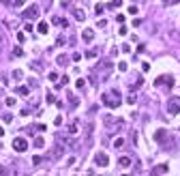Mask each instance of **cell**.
<instances>
[{
	"instance_id": "cell-14",
	"label": "cell",
	"mask_w": 180,
	"mask_h": 176,
	"mask_svg": "<svg viewBox=\"0 0 180 176\" xmlns=\"http://www.w3.org/2000/svg\"><path fill=\"white\" fill-rule=\"evenodd\" d=\"M37 30H39L41 35H47V30H50V26H47L45 21H39V26H37Z\"/></svg>"
},
{
	"instance_id": "cell-4",
	"label": "cell",
	"mask_w": 180,
	"mask_h": 176,
	"mask_svg": "<svg viewBox=\"0 0 180 176\" xmlns=\"http://www.w3.org/2000/svg\"><path fill=\"white\" fill-rule=\"evenodd\" d=\"M39 13H41L39 7H34V4H32V7H28V9L24 11V19L32 21V19H37V17H39Z\"/></svg>"
},
{
	"instance_id": "cell-27",
	"label": "cell",
	"mask_w": 180,
	"mask_h": 176,
	"mask_svg": "<svg viewBox=\"0 0 180 176\" xmlns=\"http://www.w3.org/2000/svg\"><path fill=\"white\" fill-rule=\"evenodd\" d=\"M13 78H24V73H21L19 69H15V71H13Z\"/></svg>"
},
{
	"instance_id": "cell-33",
	"label": "cell",
	"mask_w": 180,
	"mask_h": 176,
	"mask_svg": "<svg viewBox=\"0 0 180 176\" xmlns=\"http://www.w3.org/2000/svg\"><path fill=\"white\" fill-rule=\"evenodd\" d=\"M64 41H67V39H64V37H62V35H58V41H56V43H58V45H64Z\"/></svg>"
},
{
	"instance_id": "cell-6",
	"label": "cell",
	"mask_w": 180,
	"mask_h": 176,
	"mask_svg": "<svg viewBox=\"0 0 180 176\" xmlns=\"http://www.w3.org/2000/svg\"><path fill=\"white\" fill-rule=\"evenodd\" d=\"M163 84H165L167 88H172V86H174V78H172V75H165V78H163V75H159V78L154 80V86L159 88V86H163Z\"/></svg>"
},
{
	"instance_id": "cell-28",
	"label": "cell",
	"mask_w": 180,
	"mask_h": 176,
	"mask_svg": "<svg viewBox=\"0 0 180 176\" xmlns=\"http://www.w3.org/2000/svg\"><path fill=\"white\" fill-rule=\"evenodd\" d=\"M58 26H62V28H67V26H69V21H67V19H58Z\"/></svg>"
},
{
	"instance_id": "cell-36",
	"label": "cell",
	"mask_w": 180,
	"mask_h": 176,
	"mask_svg": "<svg viewBox=\"0 0 180 176\" xmlns=\"http://www.w3.org/2000/svg\"><path fill=\"white\" fill-rule=\"evenodd\" d=\"M34 129H37V131H47L45 125H34Z\"/></svg>"
},
{
	"instance_id": "cell-9",
	"label": "cell",
	"mask_w": 180,
	"mask_h": 176,
	"mask_svg": "<svg viewBox=\"0 0 180 176\" xmlns=\"http://www.w3.org/2000/svg\"><path fill=\"white\" fill-rule=\"evenodd\" d=\"M105 125L112 129V133H116L118 129H122V125H124V123H122V120H112L110 116H105Z\"/></svg>"
},
{
	"instance_id": "cell-34",
	"label": "cell",
	"mask_w": 180,
	"mask_h": 176,
	"mask_svg": "<svg viewBox=\"0 0 180 176\" xmlns=\"http://www.w3.org/2000/svg\"><path fill=\"white\" fill-rule=\"evenodd\" d=\"M2 120H4V123H11V120H13V116H11V114H4Z\"/></svg>"
},
{
	"instance_id": "cell-42",
	"label": "cell",
	"mask_w": 180,
	"mask_h": 176,
	"mask_svg": "<svg viewBox=\"0 0 180 176\" xmlns=\"http://www.w3.org/2000/svg\"><path fill=\"white\" fill-rule=\"evenodd\" d=\"M2 135H4V129H2V127H0V137H2Z\"/></svg>"
},
{
	"instance_id": "cell-35",
	"label": "cell",
	"mask_w": 180,
	"mask_h": 176,
	"mask_svg": "<svg viewBox=\"0 0 180 176\" xmlns=\"http://www.w3.org/2000/svg\"><path fill=\"white\" fill-rule=\"evenodd\" d=\"M73 60H75V62H79V60H81V54L75 52V54H73Z\"/></svg>"
},
{
	"instance_id": "cell-2",
	"label": "cell",
	"mask_w": 180,
	"mask_h": 176,
	"mask_svg": "<svg viewBox=\"0 0 180 176\" xmlns=\"http://www.w3.org/2000/svg\"><path fill=\"white\" fill-rule=\"evenodd\" d=\"M118 97V90H112V95H103V105H107V107H118L120 105V99Z\"/></svg>"
},
{
	"instance_id": "cell-13",
	"label": "cell",
	"mask_w": 180,
	"mask_h": 176,
	"mask_svg": "<svg viewBox=\"0 0 180 176\" xmlns=\"http://www.w3.org/2000/svg\"><path fill=\"white\" fill-rule=\"evenodd\" d=\"M118 166L120 168H129L131 166V157H120L118 159Z\"/></svg>"
},
{
	"instance_id": "cell-11",
	"label": "cell",
	"mask_w": 180,
	"mask_h": 176,
	"mask_svg": "<svg viewBox=\"0 0 180 176\" xmlns=\"http://www.w3.org/2000/svg\"><path fill=\"white\" fill-rule=\"evenodd\" d=\"M15 92L21 95V97H28V95H30V88H28V86H17V90H15Z\"/></svg>"
},
{
	"instance_id": "cell-16",
	"label": "cell",
	"mask_w": 180,
	"mask_h": 176,
	"mask_svg": "<svg viewBox=\"0 0 180 176\" xmlns=\"http://www.w3.org/2000/svg\"><path fill=\"white\" fill-rule=\"evenodd\" d=\"M43 144H45V142H43V137L39 135V137H34V148H43Z\"/></svg>"
},
{
	"instance_id": "cell-40",
	"label": "cell",
	"mask_w": 180,
	"mask_h": 176,
	"mask_svg": "<svg viewBox=\"0 0 180 176\" xmlns=\"http://www.w3.org/2000/svg\"><path fill=\"white\" fill-rule=\"evenodd\" d=\"M176 2H180V0H163V4H176Z\"/></svg>"
},
{
	"instance_id": "cell-10",
	"label": "cell",
	"mask_w": 180,
	"mask_h": 176,
	"mask_svg": "<svg viewBox=\"0 0 180 176\" xmlns=\"http://www.w3.org/2000/svg\"><path fill=\"white\" fill-rule=\"evenodd\" d=\"M167 170H170V168H167L165 163H163V166H157V168H152V170H150V174H167Z\"/></svg>"
},
{
	"instance_id": "cell-26",
	"label": "cell",
	"mask_w": 180,
	"mask_h": 176,
	"mask_svg": "<svg viewBox=\"0 0 180 176\" xmlns=\"http://www.w3.org/2000/svg\"><path fill=\"white\" fill-rule=\"evenodd\" d=\"M21 54H24V49H21V47H15L13 49V56H21Z\"/></svg>"
},
{
	"instance_id": "cell-18",
	"label": "cell",
	"mask_w": 180,
	"mask_h": 176,
	"mask_svg": "<svg viewBox=\"0 0 180 176\" xmlns=\"http://www.w3.org/2000/svg\"><path fill=\"white\" fill-rule=\"evenodd\" d=\"M114 146H116V148H122V146H124V140H122V137H116V140H114Z\"/></svg>"
},
{
	"instance_id": "cell-37",
	"label": "cell",
	"mask_w": 180,
	"mask_h": 176,
	"mask_svg": "<svg viewBox=\"0 0 180 176\" xmlns=\"http://www.w3.org/2000/svg\"><path fill=\"white\" fill-rule=\"evenodd\" d=\"M127 101L131 103V105H133V103H135V101H137V99H135V95H129V99H127Z\"/></svg>"
},
{
	"instance_id": "cell-41",
	"label": "cell",
	"mask_w": 180,
	"mask_h": 176,
	"mask_svg": "<svg viewBox=\"0 0 180 176\" xmlns=\"http://www.w3.org/2000/svg\"><path fill=\"white\" fill-rule=\"evenodd\" d=\"M2 41H4V37H2V32H0V45H2Z\"/></svg>"
},
{
	"instance_id": "cell-15",
	"label": "cell",
	"mask_w": 180,
	"mask_h": 176,
	"mask_svg": "<svg viewBox=\"0 0 180 176\" xmlns=\"http://www.w3.org/2000/svg\"><path fill=\"white\" fill-rule=\"evenodd\" d=\"M73 15H75V19H77V21H84V19H86V15L81 13L79 9H77V11H73Z\"/></svg>"
},
{
	"instance_id": "cell-24",
	"label": "cell",
	"mask_w": 180,
	"mask_h": 176,
	"mask_svg": "<svg viewBox=\"0 0 180 176\" xmlns=\"http://www.w3.org/2000/svg\"><path fill=\"white\" fill-rule=\"evenodd\" d=\"M120 4H122V0H112V2H110V9H112V7L116 9V7H120Z\"/></svg>"
},
{
	"instance_id": "cell-22",
	"label": "cell",
	"mask_w": 180,
	"mask_h": 176,
	"mask_svg": "<svg viewBox=\"0 0 180 176\" xmlns=\"http://www.w3.org/2000/svg\"><path fill=\"white\" fill-rule=\"evenodd\" d=\"M127 69H129V64H127V62H118V71H122V73H124Z\"/></svg>"
},
{
	"instance_id": "cell-7",
	"label": "cell",
	"mask_w": 180,
	"mask_h": 176,
	"mask_svg": "<svg viewBox=\"0 0 180 176\" xmlns=\"http://www.w3.org/2000/svg\"><path fill=\"white\" fill-rule=\"evenodd\" d=\"M92 123H86V127H84V146H90L92 144Z\"/></svg>"
},
{
	"instance_id": "cell-17",
	"label": "cell",
	"mask_w": 180,
	"mask_h": 176,
	"mask_svg": "<svg viewBox=\"0 0 180 176\" xmlns=\"http://www.w3.org/2000/svg\"><path fill=\"white\" fill-rule=\"evenodd\" d=\"M67 60H69V58L64 56V54H60V56L56 58V62H58V64H67Z\"/></svg>"
},
{
	"instance_id": "cell-29",
	"label": "cell",
	"mask_w": 180,
	"mask_h": 176,
	"mask_svg": "<svg viewBox=\"0 0 180 176\" xmlns=\"http://www.w3.org/2000/svg\"><path fill=\"white\" fill-rule=\"evenodd\" d=\"M30 30H34V26H32V24H30V21H28V19H26V32H30Z\"/></svg>"
},
{
	"instance_id": "cell-38",
	"label": "cell",
	"mask_w": 180,
	"mask_h": 176,
	"mask_svg": "<svg viewBox=\"0 0 180 176\" xmlns=\"http://www.w3.org/2000/svg\"><path fill=\"white\" fill-rule=\"evenodd\" d=\"M26 4V0H15V7H24Z\"/></svg>"
},
{
	"instance_id": "cell-31",
	"label": "cell",
	"mask_w": 180,
	"mask_h": 176,
	"mask_svg": "<svg viewBox=\"0 0 180 176\" xmlns=\"http://www.w3.org/2000/svg\"><path fill=\"white\" fill-rule=\"evenodd\" d=\"M129 13H131V15H137L139 11H137V7H129Z\"/></svg>"
},
{
	"instance_id": "cell-21",
	"label": "cell",
	"mask_w": 180,
	"mask_h": 176,
	"mask_svg": "<svg viewBox=\"0 0 180 176\" xmlns=\"http://www.w3.org/2000/svg\"><path fill=\"white\" fill-rule=\"evenodd\" d=\"M32 163H34V166H41V163H43V157H41V155H37L34 159H32Z\"/></svg>"
},
{
	"instance_id": "cell-19",
	"label": "cell",
	"mask_w": 180,
	"mask_h": 176,
	"mask_svg": "<svg viewBox=\"0 0 180 176\" xmlns=\"http://www.w3.org/2000/svg\"><path fill=\"white\" fill-rule=\"evenodd\" d=\"M69 133H71V135L77 133V123H71V125H69Z\"/></svg>"
},
{
	"instance_id": "cell-39",
	"label": "cell",
	"mask_w": 180,
	"mask_h": 176,
	"mask_svg": "<svg viewBox=\"0 0 180 176\" xmlns=\"http://www.w3.org/2000/svg\"><path fill=\"white\" fill-rule=\"evenodd\" d=\"M146 52V45H137V54H144Z\"/></svg>"
},
{
	"instance_id": "cell-12",
	"label": "cell",
	"mask_w": 180,
	"mask_h": 176,
	"mask_svg": "<svg viewBox=\"0 0 180 176\" xmlns=\"http://www.w3.org/2000/svg\"><path fill=\"white\" fill-rule=\"evenodd\" d=\"M92 37H94V32H92L90 28H86L84 32H81V39L84 41H92Z\"/></svg>"
},
{
	"instance_id": "cell-1",
	"label": "cell",
	"mask_w": 180,
	"mask_h": 176,
	"mask_svg": "<svg viewBox=\"0 0 180 176\" xmlns=\"http://www.w3.org/2000/svg\"><path fill=\"white\" fill-rule=\"evenodd\" d=\"M154 140L159 142V144H165V142H167V146H170L167 150H172V148H174V142L170 140V133H167L165 129H159V131H157V133H154Z\"/></svg>"
},
{
	"instance_id": "cell-20",
	"label": "cell",
	"mask_w": 180,
	"mask_h": 176,
	"mask_svg": "<svg viewBox=\"0 0 180 176\" xmlns=\"http://www.w3.org/2000/svg\"><path fill=\"white\" fill-rule=\"evenodd\" d=\"M97 54H99V49H88V52H86V56H88V58H94Z\"/></svg>"
},
{
	"instance_id": "cell-30",
	"label": "cell",
	"mask_w": 180,
	"mask_h": 176,
	"mask_svg": "<svg viewBox=\"0 0 180 176\" xmlns=\"http://www.w3.org/2000/svg\"><path fill=\"white\" fill-rule=\"evenodd\" d=\"M69 103H71V105H75V103H79V101H77V99H75L73 95H69Z\"/></svg>"
},
{
	"instance_id": "cell-25",
	"label": "cell",
	"mask_w": 180,
	"mask_h": 176,
	"mask_svg": "<svg viewBox=\"0 0 180 176\" xmlns=\"http://www.w3.org/2000/svg\"><path fill=\"white\" fill-rule=\"evenodd\" d=\"M7 105H9V107L15 105V97H7Z\"/></svg>"
},
{
	"instance_id": "cell-3",
	"label": "cell",
	"mask_w": 180,
	"mask_h": 176,
	"mask_svg": "<svg viewBox=\"0 0 180 176\" xmlns=\"http://www.w3.org/2000/svg\"><path fill=\"white\" fill-rule=\"evenodd\" d=\"M178 112H180V97H170V101H167V114L176 116Z\"/></svg>"
},
{
	"instance_id": "cell-5",
	"label": "cell",
	"mask_w": 180,
	"mask_h": 176,
	"mask_svg": "<svg viewBox=\"0 0 180 176\" xmlns=\"http://www.w3.org/2000/svg\"><path fill=\"white\" fill-rule=\"evenodd\" d=\"M94 163L101 168H107L110 166V157L105 155V152H94Z\"/></svg>"
},
{
	"instance_id": "cell-32",
	"label": "cell",
	"mask_w": 180,
	"mask_h": 176,
	"mask_svg": "<svg viewBox=\"0 0 180 176\" xmlns=\"http://www.w3.org/2000/svg\"><path fill=\"white\" fill-rule=\"evenodd\" d=\"M24 39H26L24 32H17V41H19V43H24Z\"/></svg>"
},
{
	"instance_id": "cell-8",
	"label": "cell",
	"mask_w": 180,
	"mask_h": 176,
	"mask_svg": "<svg viewBox=\"0 0 180 176\" xmlns=\"http://www.w3.org/2000/svg\"><path fill=\"white\" fill-rule=\"evenodd\" d=\"M13 148L17 152H24L26 148H28V142H26V137H15L13 140Z\"/></svg>"
},
{
	"instance_id": "cell-43",
	"label": "cell",
	"mask_w": 180,
	"mask_h": 176,
	"mask_svg": "<svg viewBox=\"0 0 180 176\" xmlns=\"http://www.w3.org/2000/svg\"><path fill=\"white\" fill-rule=\"evenodd\" d=\"M2 4H11V0H2Z\"/></svg>"
},
{
	"instance_id": "cell-23",
	"label": "cell",
	"mask_w": 180,
	"mask_h": 176,
	"mask_svg": "<svg viewBox=\"0 0 180 176\" xmlns=\"http://www.w3.org/2000/svg\"><path fill=\"white\" fill-rule=\"evenodd\" d=\"M103 9H105V7H103V4L99 2V4L94 7V13H97V15H101V13H103Z\"/></svg>"
}]
</instances>
